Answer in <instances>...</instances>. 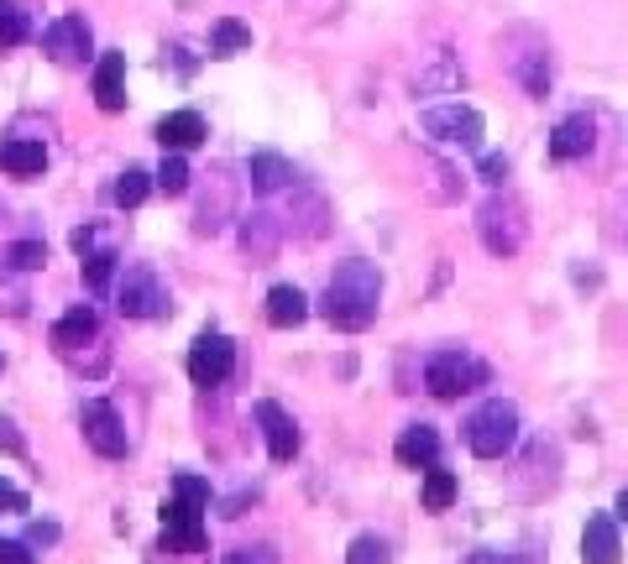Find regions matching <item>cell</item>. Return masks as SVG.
<instances>
[{
	"mask_svg": "<svg viewBox=\"0 0 628 564\" xmlns=\"http://www.w3.org/2000/svg\"><path fill=\"white\" fill-rule=\"evenodd\" d=\"M377 298H383V273L372 262H341L325 288V319L346 335H362L377 319Z\"/></svg>",
	"mask_w": 628,
	"mask_h": 564,
	"instance_id": "1",
	"label": "cell"
},
{
	"mask_svg": "<svg viewBox=\"0 0 628 564\" xmlns=\"http://www.w3.org/2000/svg\"><path fill=\"white\" fill-rule=\"evenodd\" d=\"M466 444L477 460H503L518 444V408L514 402H482L472 423H466Z\"/></svg>",
	"mask_w": 628,
	"mask_h": 564,
	"instance_id": "2",
	"label": "cell"
},
{
	"mask_svg": "<svg viewBox=\"0 0 628 564\" xmlns=\"http://www.w3.org/2000/svg\"><path fill=\"white\" fill-rule=\"evenodd\" d=\"M493 382V371L482 361H472V356H462V350H435L425 361V387L435 392V398H466V392H477V387Z\"/></svg>",
	"mask_w": 628,
	"mask_h": 564,
	"instance_id": "3",
	"label": "cell"
},
{
	"mask_svg": "<svg viewBox=\"0 0 628 564\" xmlns=\"http://www.w3.org/2000/svg\"><path fill=\"white\" fill-rule=\"evenodd\" d=\"M477 230L482 240H487V252L493 256H514L518 246H524V236H529V225H524V204L518 199H487L477 215Z\"/></svg>",
	"mask_w": 628,
	"mask_h": 564,
	"instance_id": "4",
	"label": "cell"
},
{
	"mask_svg": "<svg viewBox=\"0 0 628 564\" xmlns=\"http://www.w3.org/2000/svg\"><path fill=\"white\" fill-rule=\"evenodd\" d=\"M79 429H84L94 455H105V460L126 455V423H121V413H115L105 398H90L79 408Z\"/></svg>",
	"mask_w": 628,
	"mask_h": 564,
	"instance_id": "5",
	"label": "cell"
},
{
	"mask_svg": "<svg viewBox=\"0 0 628 564\" xmlns=\"http://www.w3.org/2000/svg\"><path fill=\"white\" fill-rule=\"evenodd\" d=\"M419 126H425V136H435V142L466 146V152L482 146V115L472 105H435L419 115Z\"/></svg>",
	"mask_w": 628,
	"mask_h": 564,
	"instance_id": "6",
	"label": "cell"
},
{
	"mask_svg": "<svg viewBox=\"0 0 628 564\" xmlns=\"http://www.w3.org/2000/svg\"><path fill=\"white\" fill-rule=\"evenodd\" d=\"M115 309L126 314V319H158V314H168L163 277L152 273V267H131L121 293H115Z\"/></svg>",
	"mask_w": 628,
	"mask_h": 564,
	"instance_id": "7",
	"label": "cell"
},
{
	"mask_svg": "<svg viewBox=\"0 0 628 564\" xmlns=\"http://www.w3.org/2000/svg\"><path fill=\"white\" fill-rule=\"evenodd\" d=\"M231 366H236V346L225 335H215V329H204L200 340L189 346V377H194V387H221L231 377Z\"/></svg>",
	"mask_w": 628,
	"mask_h": 564,
	"instance_id": "8",
	"label": "cell"
},
{
	"mask_svg": "<svg viewBox=\"0 0 628 564\" xmlns=\"http://www.w3.org/2000/svg\"><path fill=\"white\" fill-rule=\"evenodd\" d=\"M163 544L179 554H200L204 548V507L189 496H168L163 502Z\"/></svg>",
	"mask_w": 628,
	"mask_h": 564,
	"instance_id": "9",
	"label": "cell"
},
{
	"mask_svg": "<svg viewBox=\"0 0 628 564\" xmlns=\"http://www.w3.org/2000/svg\"><path fill=\"white\" fill-rule=\"evenodd\" d=\"M94 48L90 37V21L84 17H58L48 32H42V53L53 58V63H84Z\"/></svg>",
	"mask_w": 628,
	"mask_h": 564,
	"instance_id": "10",
	"label": "cell"
},
{
	"mask_svg": "<svg viewBox=\"0 0 628 564\" xmlns=\"http://www.w3.org/2000/svg\"><path fill=\"white\" fill-rule=\"evenodd\" d=\"M252 413H257L262 434H267V455H273L277 465H288V460L298 455V423L288 419V413H283L277 402H267V398H262L257 408H252Z\"/></svg>",
	"mask_w": 628,
	"mask_h": 564,
	"instance_id": "11",
	"label": "cell"
},
{
	"mask_svg": "<svg viewBox=\"0 0 628 564\" xmlns=\"http://www.w3.org/2000/svg\"><path fill=\"white\" fill-rule=\"evenodd\" d=\"M94 105L105 115L126 110V53H105L94 63Z\"/></svg>",
	"mask_w": 628,
	"mask_h": 564,
	"instance_id": "12",
	"label": "cell"
},
{
	"mask_svg": "<svg viewBox=\"0 0 628 564\" xmlns=\"http://www.w3.org/2000/svg\"><path fill=\"white\" fill-rule=\"evenodd\" d=\"M393 455H398V465H408V471H429V465H440V434H435L429 423H414V429L398 434Z\"/></svg>",
	"mask_w": 628,
	"mask_h": 564,
	"instance_id": "13",
	"label": "cell"
},
{
	"mask_svg": "<svg viewBox=\"0 0 628 564\" xmlns=\"http://www.w3.org/2000/svg\"><path fill=\"white\" fill-rule=\"evenodd\" d=\"M158 142H163V152H194L204 142V115L200 110H173V115H163L158 121Z\"/></svg>",
	"mask_w": 628,
	"mask_h": 564,
	"instance_id": "14",
	"label": "cell"
},
{
	"mask_svg": "<svg viewBox=\"0 0 628 564\" xmlns=\"http://www.w3.org/2000/svg\"><path fill=\"white\" fill-rule=\"evenodd\" d=\"M591 136H597L591 115H566V121L555 126V136H550V157L555 163H576V157H587Z\"/></svg>",
	"mask_w": 628,
	"mask_h": 564,
	"instance_id": "15",
	"label": "cell"
},
{
	"mask_svg": "<svg viewBox=\"0 0 628 564\" xmlns=\"http://www.w3.org/2000/svg\"><path fill=\"white\" fill-rule=\"evenodd\" d=\"M277 240H283V219H277V215L257 209V215L241 219V246H246V256H252V262H273Z\"/></svg>",
	"mask_w": 628,
	"mask_h": 564,
	"instance_id": "16",
	"label": "cell"
},
{
	"mask_svg": "<svg viewBox=\"0 0 628 564\" xmlns=\"http://www.w3.org/2000/svg\"><path fill=\"white\" fill-rule=\"evenodd\" d=\"M0 167L11 178H38L42 167H48V146L32 142V136H6L0 142Z\"/></svg>",
	"mask_w": 628,
	"mask_h": 564,
	"instance_id": "17",
	"label": "cell"
},
{
	"mask_svg": "<svg viewBox=\"0 0 628 564\" xmlns=\"http://www.w3.org/2000/svg\"><path fill=\"white\" fill-rule=\"evenodd\" d=\"M581 560L587 564L624 560V544H618V523H612V517H587V529H581Z\"/></svg>",
	"mask_w": 628,
	"mask_h": 564,
	"instance_id": "18",
	"label": "cell"
},
{
	"mask_svg": "<svg viewBox=\"0 0 628 564\" xmlns=\"http://www.w3.org/2000/svg\"><path fill=\"white\" fill-rule=\"evenodd\" d=\"M246 178H252L257 194H277V188L294 183V163L277 157V152H252V157H246Z\"/></svg>",
	"mask_w": 628,
	"mask_h": 564,
	"instance_id": "19",
	"label": "cell"
},
{
	"mask_svg": "<svg viewBox=\"0 0 628 564\" xmlns=\"http://www.w3.org/2000/svg\"><path fill=\"white\" fill-rule=\"evenodd\" d=\"M94 335H100V319H94V309H84V304H79V309H69L53 325V346L63 350V356H74L79 346H90Z\"/></svg>",
	"mask_w": 628,
	"mask_h": 564,
	"instance_id": "20",
	"label": "cell"
},
{
	"mask_svg": "<svg viewBox=\"0 0 628 564\" xmlns=\"http://www.w3.org/2000/svg\"><path fill=\"white\" fill-rule=\"evenodd\" d=\"M310 319V298L294 288V283H277L273 293H267V325L273 329H294Z\"/></svg>",
	"mask_w": 628,
	"mask_h": 564,
	"instance_id": "21",
	"label": "cell"
},
{
	"mask_svg": "<svg viewBox=\"0 0 628 564\" xmlns=\"http://www.w3.org/2000/svg\"><path fill=\"white\" fill-rule=\"evenodd\" d=\"M210 53H215V58L252 53V27H241L236 17H221L215 27H210Z\"/></svg>",
	"mask_w": 628,
	"mask_h": 564,
	"instance_id": "22",
	"label": "cell"
},
{
	"mask_svg": "<svg viewBox=\"0 0 628 564\" xmlns=\"http://www.w3.org/2000/svg\"><path fill=\"white\" fill-rule=\"evenodd\" d=\"M456 475L450 471H440V465H429L425 471V486H419V502H425V512H445L450 502H456Z\"/></svg>",
	"mask_w": 628,
	"mask_h": 564,
	"instance_id": "23",
	"label": "cell"
},
{
	"mask_svg": "<svg viewBox=\"0 0 628 564\" xmlns=\"http://www.w3.org/2000/svg\"><path fill=\"white\" fill-rule=\"evenodd\" d=\"M32 37V21H27V11L21 6H11V0H0V53L6 48H21Z\"/></svg>",
	"mask_w": 628,
	"mask_h": 564,
	"instance_id": "24",
	"label": "cell"
},
{
	"mask_svg": "<svg viewBox=\"0 0 628 564\" xmlns=\"http://www.w3.org/2000/svg\"><path fill=\"white\" fill-rule=\"evenodd\" d=\"M111 194H115V204H121V209H136V204L152 194V173H142V167H126V173L115 178Z\"/></svg>",
	"mask_w": 628,
	"mask_h": 564,
	"instance_id": "25",
	"label": "cell"
},
{
	"mask_svg": "<svg viewBox=\"0 0 628 564\" xmlns=\"http://www.w3.org/2000/svg\"><path fill=\"white\" fill-rule=\"evenodd\" d=\"M152 183L163 188L168 199H179V194H184V188H189V163H184V157H179V152H168V157H163V167L152 173Z\"/></svg>",
	"mask_w": 628,
	"mask_h": 564,
	"instance_id": "26",
	"label": "cell"
},
{
	"mask_svg": "<svg viewBox=\"0 0 628 564\" xmlns=\"http://www.w3.org/2000/svg\"><path fill=\"white\" fill-rule=\"evenodd\" d=\"M111 277H115V252H90L84 256V283H90V293H105L111 288Z\"/></svg>",
	"mask_w": 628,
	"mask_h": 564,
	"instance_id": "27",
	"label": "cell"
},
{
	"mask_svg": "<svg viewBox=\"0 0 628 564\" xmlns=\"http://www.w3.org/2000/svg\"><path fill=\"white\" fill-rule=\"evenodd\" d=\"M6 262H11L17 273H38L42 262H48V246H42V240H11V246H6Z\"/></svg>",
	"mask_w": 628,
	"mask_h": 564,
	"instance_id": "28",
	"label": "cell"
},
{
	"mask_svg": "<svg viewBox=\"0 0 628 564\" xmlns=\"http://www.w3.org/2000/svg\"><path fill=\"white\" fill-rule=\"evenodd\" d=\"M346 564H393V554L377 533H362V539L352 544V554H346Z\"/></svg>",
	"mask_w": 628,
	"mask_h": 564,
	"instance_id": "29",
	"label": "cell"
},
{
	"mask_svg": "<svg viewBox=\"0 0 628 564\" xmlns=\"http://www.w3.org/2000/svg\"><path fill=\"white\" fill-rule=\"evenodd\" d=\"M173 496H189V502H200V507H210V481H204V475H179V481H173Z\"/></svg>",
	"mask_w": 628,
	"mask_h": 564,
	"instance_id": "30",
	"label": "cell"
},
{
	"mask_svg": "<svg viewBox=\"0 0 628 564\" xmlns=\"http://www.w3.org/2000/svg\"><path fill=\"white\" fill-rule=\"evenodd\" d=\"M482 178L493 183V188H503V178H508V157H503V152H487V157H482Z\"/></svg>",
	"mask_w": 628,
	"mask_h": 564,
	"instance_id": "31",
	"label": "cell"
},
{
	"mask_svg": "<svg viewBox=\"0 0 628 564\" xmlns=\"http://www.w3.org/2000/svg\"><path fill=\"white\" fill-rule=\"evenodd\" d=\"M0 564H38V560L27 554V544H17V539H0Z\"/></svg>",
	"mask_w": 628,
	"mask_h": 564,
	"instance_id": "32",
	"label": "cell"
},
{
	"mask_svg": "<svg viewBox=\"0 0 628 564\" xmlns=\"http://www.w3.org/2000/svg\"><path fill=\"white\" fill-rule=\"evenodd\" d=\"M0 512H27V492H17L11 481H0Z\"/></svg>",
	"mask_w": 628,
	"mask_h": 564,
	"instance_id": "33",
	"label": "cell"
},
{
	"mask_svg": "<svg viewBox=\"0 0 628 564\" xmlns=\"http://www.w3.org/2000/svg\"><path fill=\"white\" fill-rule=\"evenodd\" d=\"M0 450H11V455H27V444H21V434H17V423H6V419H0Z\"/></svg>",
	"mask_w": 628,
	"mask_h": 564,
	"instance_id": "34",
	"label": "cell"
},
{
	"mask_svg": "<svg viewBox=\"0 0 628 564\" xmlns=\"http://www.w3.org/2000/svg\"><path fill=\"white\" fill-rule=\"evenodd\" d=\"M27 544H58V523H32Z\"/></svg>",
	"mask_w": 628,
	"mask_h": 564,
	"instance_id": "35",
	"label": "cell"
},
{
	"mask_svg": "<svg viewBox=\"0 0 628 564\" xmlns=\"http://www.w3.org/2000/svg\"><path fill=\"white\" fill-rule=\"evenodd\" d=\"M69 240H74V252H79V256L100 252V246H94V230H90V225H84V230H74V236H69Z\"/></svg>",
	"mask_w": 628,
	"mask_h": 564,
	"instance_id": "36",
	"label": "cell"
},
{
	"mask_svg": "<svg viewBox=\"0 0 628 564\" xmlns=\"http://www.w3.org/2000/svg\"><path fill=\"white\" fill-rule=\"evenodd\" d=\"M225 564H252V548H231V554H225Z\"/></svg>",
	"mask_w": 628,
	"mask_h": 564,
	"instance_id": "37",
	"label": "cell"
},
{
	"mask_svg": "<svg viewBox=\"0 0 628 564\" xmlns=\"http://www.w3.org/2000/svg\"><path fill=\"white\" fill-rule=\"evenodd\" d=\"M618 517H624V523H628V492L618 496Z\"/></svg>",
	"mask_w": 628,
	"mask_h": 564,
	"instance_id": "38",
	"label": "cell"
},
{
	"mask_svg": "<svg viewBox=\"0 0 628 564\" xmlns=\"http://www.w3.org/2000/svg\"><path fill=\"white\" fill-rule=\"evenodd\" d=\"M0 366H6V361H0Z\"/></svg>",
	"mask_w": 628,
	"mask_h": 564,
	"instance_id": "39",
	"label": "cell"
}]
</instances>
